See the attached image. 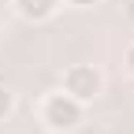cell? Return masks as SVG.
Masks as SVG:
<instances>
[{
  "mask_svg": "<svg viewBox=\"0 0 134 134\" xmlns=\"http://www.w3.org/2000/svg\"><path fill=\"white\" fill-rule=\"evenodd\" d=\"M41 119L48 130H75L82 123V100H75L71 93H52L41 108Z\"/></svg>",
  "mask_w": 134,
  "mask_h": 134,
  "instance_id": "cell-1",
  "label": "cell"
},
{
  "mask_svg": "<svg viewBox=\"0 0 134 134\" xmlns=\"http://www.w3.org/2000/svg\"><path fill=\"white\" fill-rule=\"evenodd\" d=\"M63 93H71L75 100H93L100 93V71L90 63H75L63 75Z\"/></svg>",
  "mask_w": 134,
  "mask_h": 134,
  "instance_id": "cell-2",
  "label": "cell"
},
{
  "mask_svg": "<svg viewBox=\"0 0 134 134\" xmlns=\"http://www.w3.org/2000/svg\"><path fill=\"white\" fill-rule=\"evenodd\" d=\"M56 4H60V0H15L19 15H23V19H30V23H41V19H48V15L56 11Z\"/></svg>",
  "mask_w": 134,
  "mask_h": 134,
  "instance_id": "cell-3",
  "label": "cell"
},
{
  "mask_svg": "<svg viewBox=\"0 0 134 134\" xmlns=\"http://www.w3.org/2000/svg\"><path fill=\"white\" fill-rule=\"evenodd\" d=\"M8 112H11V93H8L4 86H0V119H4Z\"/></svg>",
  "mask_w": 134,
  "mask_h": 134,
  "instance_id": "cell-4",
  "label": "cell"
},
{
  "mask_svg": "<svg viewBox=\"0 0 134 134\" xmlns=\"http://www.w3.org/2000/svg\"><path fill=\"white\" fill-rule=\"evenodd\" d=\"M127 71H130V75H134V45H130V48H127Z\"/></svg>",
  "mask_w": 134,
  "mask_h": 134,
  "instance_id": "cell-5",
  "label": "cell"
},
{
  "mask_svg": "<svg viewBox=\"0 0 134 134\" xmlns=\"http://www.w3.org/2000/svg\"><path fill=\"white\" fill-rule=\"evenodd\" d=\"M75 8H90V4H97V0H71Z\"/></svg>",
  "mask_w": 134,
  "mask_h": 134,
  "instance_id": "cell-6",
  "label": "cell"
}]
</instances>
